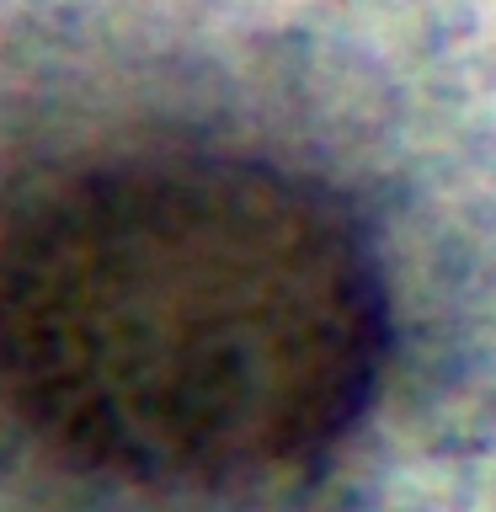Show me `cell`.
<instances>
[{"mask_svg":"<svg viewBox=\"0 0 496 512\" xmlns=\"http://www.w3.org/2000/svg\"><path fill=\"white\" fill-rule=\"evenodd\" d=\"M384 352L363 230L272 160L112 155L0 224V411L118 486H294L358 432Z\"/></svg>","mask_w":496,"mask_h":512,"instance_id":"cell-1","label":"cell"}]
</instances>
